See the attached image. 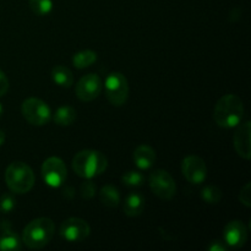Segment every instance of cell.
<instances>
[{"label": "cell", "mask_w": 251, "mask_h": 251, "mask_svg": "<svg viewBox=\"0 0 251 251\" xmlns=\"http://www.w3.org/2000/svg\"><path fill=\"white\" fill-rule=\"evenodd\" d=\"M122 181L124 185L129 186V188H139V186L144 185L145 176L140 172L129 171L122 176Z\"/></svg>", "instance_id": "obj_23"}, {"label": "cell", "mask_w": 251, "mask_h": 251, "mask_svg": "<svg viewBox=\"0 0 251 251\" xmlns=\"http://www.w3.org/2000/svg\"><path fill=\"white\" fill-rule=\"evenodd\" d=\"M105 97L114 107H122L129 98V83L126 77L120 73L108 75L104 82Z\"/></svg>", "instance_id": "obj_6"}, {"label": "cell", "mask_w": 251, "mask_h": 251, "mask_svg": "<svg viewBox=\"0 0 251 251\" xmlns=\"http://www.w3.org/2000/svg\"><path fill=\"white\" fill-rule=\"evenodd\" d=\"M51 78L58 86L64 88H69L74 83V75L71 70L66 66L58 65L51 70Z\"/></svg>", "instance_id": "obj_18"}, {"label": "cell", "mask_w": 251, "mask_h": 251, "mask_svg": "<svg viewBox=\"0 0 251 251\" xmlns=\"http://www.w3.org/2000/svg\"><path fill=\"white\" fill-rule=\"evenodd\" d=\"M53 120L59 126H69L76 120V110L71 105H61L55 110Z\"/></svg>", "instance_id": "obj_17"}, {"label": "cell", "mask_w": 251, "mask_h": 251, "mask_svg": "<svg viewBox=\"0 0 251 251\" xmlns=\"http://www.w3.org/2000/svg\"><path fill=\"white\" fill-rule=\"evenodd\" d=\"M5 183L11 193L26 194L33 188L34 173L28 164L14 162L5 171Z\"/></svg>", "instance_id": "obj_4"}, {"label": "cell", "mask_w": 251, "mask_h": 251, "mask_svg": "<svg viewBox=\"0 0 251 251\" xmlns=\"http://www.w3.org/2000/svg\"><path fill=\"white\" fill-rule=\"evenodd\" d=\"M68 176L66 166L59 157H49L42 166V178L50 188H59L63 185Z\"/></svg>", "instance_id": "obj_8"}, {"label": "cell", "mask_w": 251, "mask_h": 251, "mask_svg": "<svg viewBox=\"0 0 251 251\" xmlns=\"http://www.w3.org/2000/svg\"><path fill=\"white\" fill-rule=\"evenodd\" d=\"M108 167V159L102 152L96 150H82L73 158V169L78 176L92 179L104 173Z\"/></svg>", "instance_id": "obj_3"}, {"label": "cell", "mask_w": 251, "mask_h": 251, "mask_svg": "<svg viewBox=\"0 0 251 251\" xmlns=\"http://www.w3.org/2000/svg\"><path fill=\"white\" fill-rule=\"evenodd\" d=\"M181 172L190 184L203 183L207 176V167L205 161L198 156H186L181 162Z\"/></svg>", "instance_id": "obj_11"}, {"label": "cell", "mask_w": 251, "mask_h": 251, "mask_svg": "<svg viewBox=\"0 0 251 251\" xmlns=\"http://www.w3.org/2000/svg\"><path fill=\"white\" fill-rule=\"evenodd\" d=\"M228 249H229V248L226 244L225 240H212V242L210 243V245H208V251H227Z\"/></svg>", "instance_id": "obj_27"}, {"label": "cell", "mask_w": 251, "mask_h": 251, "mask_svg": "<svg viewBox=\"0 0 251 251\" xmlns=\"http://www.w3.org/2000/svg\"><path fill=\"white\" fill-rule=\"evenodd\" d=\"M201 198L205 201L206 203H210V205H216L221 201L222 199V191L220 188L215 185H207L202 189L201 191Z\"/></svg>", "instance_id": "obj_22"}, {"label": "cell", "mask_w": 251, "mask_h": 251, "mask_svg": "<svg viewBox=\"0 0 251 251\" xmlns=\"http://www.w3.org/2000/svg\"><path fill=\"white\" fill-rule=\"evenodd\" d=\"M5 139H6V137H5L4 131H2V130H0V146H2V145H4Z\"/></svg>", "instance_id": "obj_29"}, {"label": "cell", "mask_w": 251, "mask_h": 251, "mask_svg": "<svg viewBox=\"0 0 251 251\" xmlns=\"http://www.w3.org/2000/svg\"><path fill=\"white\" fill-rule=\"evenodd\" d=\"M2 112H4V108H2V104H1V103H0V118H1Z\"/></svg>", "instance_id": "obj_30"}, {"label": "cell", "mask_w": 251, "mask_h": 251, "mask_svg": "<svg viewBox=\"0 0 251 251\" xmlns=\"http://www.w3.org/2000/svg\"><path fill=\"white\" fill-rule=\"evenodd\" d=\"M22 240L19 235L10 228V223L7 221H2L1 233H0V250L2 251H15L21 249Z\"/></svg>", "instance_id": "obj_14"}, {"label": "cell", "mask_w": 251, "mask_h": 251, "mask_svg": "<svg viewBox=\"0 0 251 251\" xmlns=\"http://www.w3.org/2000/svg\"><path fill=\"white\" fill-rule=\"evenodd\" d=\"M244 117V104L237 95H226L217 100L213 110L216 124L225 129L235 127Z\"/></svg>", "instance_id": "obj_1"}, {"label": "cell", "mask_w": 251, "mask_h": 251, "mask_svg": "<svg viewBox=\"0 0 251 251\" xmlns=\"http://www.w3.org/2000/svg\"><path fill=\"white\" fill-rule=\"evenodd\" d=\"M102 88L103 83L100 76L96 74H87L76 83L75 93L82 102H92L100 95Z\"/></svg>", "instance_id": "obj_10"}, {"label": "cell", "mask_w": 251, "mask_h": 251, "mask_svg": "<svg viewBox=\"0 0 251 251\" xmlns=\"http://www.w3.org/2000/svg\"><path fill=\"white\" fill-rule=\"evenodd\" d=\"M96 194V185L92 183V181L87 180L81 185V195H82L83 199L86 200H90L95 196Z\"/></svg>", "instance_id": "obj_25"}, {"label": "cell", "mask_w": 251, "mask_h": 251, "mask_svg": "<svg viewBox=\"0 0 251 251\" xmlns=\"http://www.w3.org/2000/svg\"><path fill=\"white\" fill-rule=\"evenodd\" d=\"M251 124L250 122L243 123L242 125H238V129L235 131L233 142H234V149L237 153L242 158L250 159L251 156Z\"/></svg>", "instance_id": "obj_13"}, {"label": "cell", "mask_w": 251, "mask_h": 251, "mask_svg": "<svg viewBox=\"0 0 251 251\" xmlns=\"http://www.w3.org/2000/svg\"><path fill=\"white\" fill-rule=\"evenodd\" d=\"M29 9L37 16H46L50 14L53 10V1L51 0H28Z\"/></svg>", "instance_id": "obj_21"}, {"label": "cell", "mask_w": 251, "mask_h": 251, "mask_svg": "<svg viewBox=\"0 0 251 251\" xmlns=\"http://www.w3.org/2000/svg\"><path fill=\"white\" fill-rule=\"evenodd\" d=\"M223 240L228 248L239 249L244 247L248 240V229L239 220H233L227 223L223 230Z\"/></svg>", "instance_id": "obj_12"}, {"label": "cell", "mask_w": 251, "mask_h": 251, "mask_svg": "<svg viewBox=\"0 0 251 251\" xmlns=\"http://www.w3.org/2000/svg\"><path fill=\"white\" fill-rule=\"evenodd\" d=\"M15 207H16V200L12 194L7 193L0 196V211L2 213H10L14 211Z\"/></svg>", "instance_id": "obj_24"}, {"label": "cell", "mask_w": 251, "mask_h": 251, "mask_svg": "<svg viewBox=\"0 0 251 251\" xmlns=\"http://www.w3.org/2000/svg\"><path fill=\"white\" fill-rule=\"evenodd\" d=\"M22 117L31 125L34 126H43L47 125L51 119V110L44 100L39 98H27L22 102L21 105Z\"/></svg>", "instance_id": "obj_5"}, {"label": "cell", "mask_w": 251, "mask_h": 251, "mask_svg": "<svg viewBox=\"0 0 251 251\" xmlns=\"http://www.w3.org/2000/svg\"><path fill=\"white\" fill-rule=\"evenodd\" d=\"M97 61V53L90 49L77 51L73 55V64L76 69H85Z\"/></svg>", "instance_id": "obj_20"}, {"label": "cell", "mask_w": 251, "mask_h": 251, "mask_svg": "<svg viewBox=\"0 0 251 251\" xmlns=\"http://www.w3.org/2000/svg\"><path fill=\"white\" fill-rule=\"evenodd\" d=\"M55 233V225L48 217H39L31 221L22 233V243L28 249L38 250L50 243Z\"/></svg>", "instance_id": "obj_2"}, {"label": "cell", "mask_w": 251, "mask_h": 251, "mask_svg": "<svg viewBox=\"0 0 251 251\" xmlns=\"http://www.w3.org/2000/svg\"><path fill=\"white\" fill-rule=\"evenodd\" d=\"M100 200L104 206L109 208L118 207L120 202V194L115 186L105 185L100 191Z\"/></svg>", "instance_id": "obj_19"}, {"label": "cell", "mask_w": 251, "mask_h": 251, "mask_svg": "<svg viewBox=\"0 0 251 251\" xmlns=\"http://www.w3.org/2000/svg\"><path fill=\"white\" fill-rule=\"evenodd\" d=\"M7 91H9V80H7L6 75L0 70V97L6 95Z\"/></svg>", "instance_id": "obj_28"}, {"label": "cell", "mask_w": 251, "mask_h": 251, "mask_svg": "<svg viewBox=\"0 0 251 251\" xmlns=\"http://www.w3.org/2000/svg\"><path fill=\"white\" fill-rule=\"evenodd\" d=\"M239 201L247 207H250L251 206V185L250 183H247L242 188L239 193Z\"/></svg>", "instance_id": "obj_26"}, {"label": "cell", "mask_w": 251, "mask_h": 251, "mask_svg": "<svg viewBox=\"0 0 251 251\" xmlns=\"http://www.w3.org/2000/svg\"><path fill=\"white\" fill-rule=\"evenodd\" d=\"M149 184L151 190L162 200H172L176 194V185L173 176L163 169H157L150 174Z\"/></svg>", "instance_id": "obj_7"}, {"label": "cell", "mask_w": 251, "mask_h": 251, "mask_svg": "<svg viewBox=\"0 0 251 251\" xmlns=\"http://www.w3.org/2000/svg\"><path fill=\"white\" fill-rule=\"evenodd\" d=\"M145 198L140 193H131L126 196L123 211L127 217H137L144 212Z\"/></svg>", "instance_id": "obj_16"}, {"label": "cell", "mask_w": 251, "mask_h": 251, "mask_svg": "<svg viewBox=\"0 0 251 251\" xmlns=\"http://www.w3.org/2000/svg\"><path fill=\"white\" fill-rule=\"evenodd\" d=\"M90 233V225L82 218L70 217L61 223L60 235L69 243L83 242L87 239Z\"/></svg>", "instance_id": "obj_9"}, {"label": "cell", "mask_w": 251, "mask_h": 251, "mask_svg": "<svg viewBox=\"0 0 251 251\" xmlns=\"http://www.w3.org/2000/svg\"><path fill=\"white\" fill-rule=\"evenodd\" d=\"M132 157H134V162L136 167L141 171H147L156 162V152L149 145H141V146L136 147Z\"/></svg>", "instance_id": "obj_15"}]
</instances>
